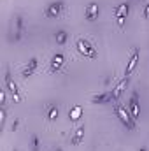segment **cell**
<instances>
[{"label": "cell", "instance_id": "cell-1", "mask_svg": "<svg viewBox=\"0 0 149 151\" xmlns=\"http://www.w3.org/2000/svg\"><path fill=\"white\" fill-rule=\"evenodd\" d=\"M114 113H116V118L119 119V123H121L126 130H132V132L137 130V119L132 116V113L128 111L126 106L116 102V104H114Z\"/></svg>", "mask_w": 149, "mask_h": 151}, {"label": "cell", "instance_id": "cell-2", "mask_svg": "<svg viewBox=\"0 0 149 151\" xmlns=\"http://www.w3.org/2000/svg\"><path fill=\"white\" fill-rule=\"evenodd\" d=\"M74 47H75V51H77L81 56H84V58H88V60H95V58H98V51H97L95 44H93L90 39L77 37L75 39V42H74Z\"/></svg>", "mask_w": 149, "mask_h": 151}, {"label": "cell", "instance_id": "cell-3", "mask_svg": "<svg viewBox=\"0 0 149 151\" xmlns=\"http://www.w3.org/2000/svg\"><path fill=\"white\" fill-rule=\"evenodd\" d=\"M4 88L7 90V93L11 95V99H12L16 104H19V102L23 100V93H21L18 83L12 79V74H11V69H9V67H5V70H4Z\"/></svg>", "mask_w": 149, "mask_h": 151}, {"label": "cell", "instance_id": "cell-4", "mask_svg": "<svg viewBox=\"0 0 149 151\" xmlns=\"http://www.w3.org/2000/svg\"><path fill=\"white\" fill-rule=\"evenodd\" d=\"M65 9H67L65 0H51V2L44 7L42 14H44L46 19H58V18H62V16L65 14Z\"/></svg>", "mask_w": 149, "mask_h": 151}, {"label": "cell", "instance_id": "cell-5", "mask_svg": "<svg viewBox=\"0 0 149 151\" xmlns=\"http://www.w3.org/2000/svg\"><path fill=\"white\" fill-rule=\"evenodd\" d=\"M139 62H140V51H139V47H132V49H130V53H128L126 67H125V70H123V77L132 76V72L137 69Z\"/></svg>", "mask_w": 149, "mask_h": 151}, {"label": "cell", "instance_id": "cell-6", "mask_svg": "<svg viewBox=\"0 0 149 151\" xmlns=\"http://www.w3.org/2000/svg\"><path fill=\"white\" fill-rule=\"evenodd\" d=\"M128 12H130V4L128 2H121L119 5H116V9H114V19H116V25L119 28H125L126 27Z\"/></svg>", "mask_w": 149, "mask_h": 151}, {"label": "cell", "instance_id": "cell-7", "mask_svg": "<svg viewBox=\"0 0 149 151\" xmlns=\"http://www.w3.org/2000/svg\"><path fill=\"white\" fill-rule=\"evenodd\" d=\"M65 63H67V56H65V53H62V51L53 53L51 58H49V72H51V74H58V72H62L63 67H65Z\"/></svg>", "mask_w": 149, "mask_h": 151}, {"label": "cell", "instance_id": "cell-8", "mask_svg": "<svg viewBox=\"0 0 149 151\" xmlns=\"http://www.w3.org/2000/svg\"><path fill=\"white\" fill-rule=\"evenodd\" d=\"M27 35V25H25V16L21 12L14 14V35L12 40L14 42H21Z\"/></svg>", "mask_w": 149, "mask_h": 151}, {"label": "cell", "instance_id": "cell-9", "mask_svg": "<svg viewBox=\"0 0 149 151\" xmlns=\"http://www.w3.org/2000/svg\"><path fill=\"white\" fill-rule=\"evenodd\" d=\"M126 107L132 113V116L139 121V118H140V97H139L137 90H132V93H130V97L126 100Z\"/></svg>", "mask_w": 149, "mask_h": 151}, {"label": "cell", "instance_id": "cell-10", "mask_svg": "<svg viewBox=\"0 0 149 151\" xmlns=\"http://www.w3.org/2000/svg\"><path fill=\"white\" fill-rule=\"evenodd\" d=\"M130 81H132V79H130V76H128V77H123V79H119V81H117V83L111 88L112 97H114V104H116V102H119L121 95H123V93H125V90L130 86Z\"/></svg>", "mask_w": 149, "mask_h": 151}, {"label": "cell", "instance_id": "cell-11", "mask_svg": "<svg viewBox=\"0 0 149 151\" xmlns=\"http://www.w3.org/2000/svg\"><path fill=\"white\" fill-rule=\"evenodd\" d=\"M98 16H100V5H98V2L91 0V2L86 5V9H84V19H86L88 23H93V21L98 19Z\"/></svg>", "mask_w": 149, "mask_h": 151}, {"label": "cell", "instance_id": "cell-12", "mask_svg": "<svg viewBox=\"0 0 149 151\" xmlns=\"http://www.w3.org/2000/svg\"><path fill=\"white\" fill-rule=\"evenodd\" d=\"M39 63H40V60H39L37 56H32L30 60H28V63L21 69V72H19V76L23 77V79H28L30 76H34L35 72H37L39 69Z\"/></svg>", "mask_w": 149, "mask_h": 151}, {"label": "cell", "instance_id": "cell-13", "mask_svg": "<svg viewBox=\"0 0 149 151\" xmlns=\"http://www.w3.org/2000/svg\"><path fill=\"white\" fill-rule=\"evenodd\" d=\"M91 104H114V97H112L111 90H105L102 93H97V95H91L90 99Z\"/></svg>", "mask_w": 149, "mask_h": 151}, {"label": "cell", "instance_id": "cell-14", "mask_svg": "<svg viewBox=\"0 0 149 151\" xmlns=\"http://www.w3.org/2000/svg\"><path fill=\"white\" fill-rule=\"evenodd\" d=\"M44 118H46V121L54 123L60 118V106L58 104H47L44 109Z\"/></svg>", "mask_w": 149, "mask_h": 151}, {"label": "cell", "instance_id": "cell-15", "mask_svg": "<svg viewBox=\"0 0 149 151\" xmlns=\"http://www.w3.org/2000/svg\"><path fill=\"white\" fill-rule=\"evenodd\" d=\"M84 134H86V125L81 123L75 130L70 132V144H72V146H79V144L84 141Z\"/></svg>", "mask_w": 149, "mask_h": 151}, {"label": "cell", "instance_id": "cell-16", "mask_svg": "<svg viewBox=\"0 0 149 151\" xmlns=\"http://www.w3.org/2000/svg\"><path fill=\"white\" fill-rule=\"evenodd\" d=\"M69 37H70V34L65 28H60V30L54 32V42H56V46H65L69 42Z\"/></svg>", "mask_w": 149, "mask_h": 151}, {"label": "cell", "instance_id": "cell-17", "mask_svg": "<svg viewBox=\"0 0 149 151\" xmlns=\"http://www.w3.org/2000/svg\"><path fill=\"white\" fill-rule=\"evenodd\" d=\"M28 150L30 151H42V141L39 139L37 134H30V137H28Z\"/></svg>", "mask_w": 149, "mask_h": 151}, {"label": "cell", "instance_id": "cell-18", "mask_svg": "<svg viewBox=\"0 0 149 151\" xmlns=\"http://www.w3.org/2000/svg\"><path fill=\"white\" fill-rule=\"evenodd\" d=\"M5 125H7V109H5V106H2L0 107V130L2 132L5 130Z\"/></svg>", "mask_w": 149, "mask_h": 151}, {"label": "cell", "instance_id": "cell-19", "mask_svg": "<svg viewBox=\"0 0 149 151\" xmlns=\"http://www.w3.org/2000/svg\"><path fill=\"white\" fill-rule=\"evenodd\" d=\"M81 114H82V107H81V106H75L72 111H69V118H70L72 121H77V119L81 118Z\"/></svg>", "mask_w": 149, "mask_h": 151}, {"label": "cell", "instance_id": "cell-20", "mask_svg": "<svg viewBox=\"0 0 149 151\" xmlns=\"http://www.w3.org/2000/svg\"><path fill=\"white\" fill-rule=\"evenodd\" d=\"M7 104V90L2 86V90H0V106H5Z\"/></svg>", "mask_w": 149, "mask_h": 151}, {"label": "cell", "instance_id": "cell-21", "mask_svg": "<svg viewBox=\"0 0 149 151\" xmlns=\"http://www.w3.org/2000/svg\"><path fill=\"white\" fill-rule=\"evenodd\" d=\"M19 127H21V119L19 118H14V121L11 123V132H18Z\"/></svg>", "mask_w": 149, "mask_h": 151}, {"label": "cell", "instance_id": "cell-22", "mask_svg": "<svg viewBox=\"0 0 149 151\" xmlns=\"http://www.w3.org/2000/svg\"><path fill=\"white\" fill-rule=\"evenodd\" d=\"M142 16H144V19H149V2L144 5V12H142Z\"/></svg>", "mask_w": 149, "mask_h": 151}, {"label": "cell", "instance_id": "cell-23", "mask_svg": "<svg viewBox=\"0 0 149 151\" xmlns=\"http://www.w3.org/2000/svg\"><path fill=\"white\" fill-rule=\"evenodd\" d=\"M112 81H114V76H109V77H105V79H104V86H109Z\"/></svg>", "mask_w": 149, "mask_h": 151}, {"label": "cell", "instance_id": "cell-24", "mask_svg": "<svg viewBox=\"0 0 149 151\" xmlns=\"http://www.w3.org/2000/svg\"><path fill=\"white\" fill-rule=\"evenodd\" d=\"M137 151H149V148H148V146H140Z\"/></svg>", "mask_w": 149, "mask_h": 151}, {"label": "cell", "instance_id": "cell-25", "mask_svg": "<svg viewBox=\"0 0 149 151\" xmlns=\"http://www.w3.org/2000/svg\"><path fill=\"white\" fill-rule=\"evenodd\" d=\"M53 151H63V150H62V148H54Z\"/></svg>", "mask_w": 149, "mask_h": 151}, {"label": "cell", "instance_id": "cell-26", "mask_svg": "<svg viewBox=\"0 0 149 151\" xmlns=\"http://www.w3.org/2000/svg\"><path fill=\"white\" fill-rule=\"evenodd\" d=\"M12 151H19V150H18V148H14V150H12Z\"/></svg>", "mask_w": 149, "mask_h": 151}, {"label": "cell", "instance_id": "cell-27", "mask_svg": "<svg viewBox=\"0 0 149 151\" xmlns=\"http://www.w3.org/2000/svg\"><path fill=\"white\" fill-rule=\"evenodd\" d=\"M90 151H95V150H90Z\"/></svg>", "mask_w": 149, "mask_h": 151}]
</instances>
